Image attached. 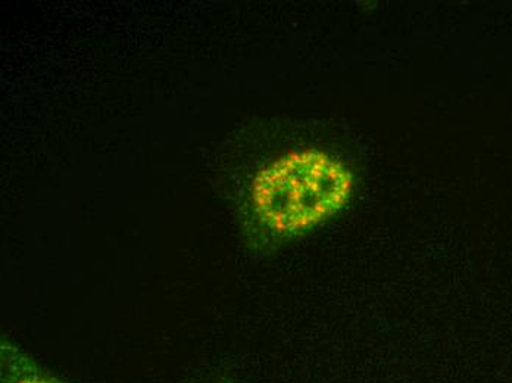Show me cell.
Masks as SVG:
<instances>
[{
	"mask_svg": "<svg viewBox=\"0 0 512 383\" xmlns=\"http://www.w3.org/2000/svg\"><path fill=\"white\" fill-rule=\"evenodd\" d=\"M358 180L348 161L318 146L293 148L262 165L246 195V235L255 248H274L339 216Z\"/></svg>",
	"mask_w": 512,
	"mask_h": 383,
	"instance_id": "1",
	"label": "cell"
},
{
	"mask_svg": "<svg viewBox=\"0 0 512 383\" xmlns=\"http://www.w3.org/2000/svg\"><path fill=\"white\" fill-rule=\"evenodd\" d=\"M2 383H62L42 369L28 354L3 342Z\"/></svg>",
	"mask_w": 512,
	"mask_h": 383,
	"instance_id": "2",
	"label": "cell"
},
{
	"mask_svg": "<svg viewBox=\"0 0 512 383\" xmlns=\"http://www.w3.org/2000/svg\"><path fill=\"white\" fill-rule=\"evenodd\" d=\"M217 383H231V382H217Z\"/></svg>",
	"mask_w": 512,
	"mask_h": 383,
	"instance_id": "3",
	"label": "cell"
}]
</instances>
